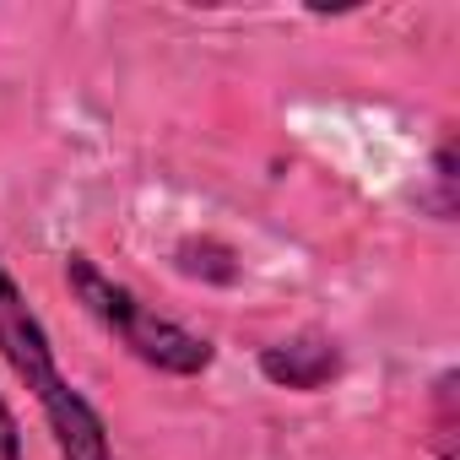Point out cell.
<instances>
[{"instance_id": "5b68a950", "label": "cell", "mask_w": 460, "mask_h": 460, "mask_svg": "<svg viewBox=\"0 0 460 460\" xmlns=\"http://www.w3.org/2000/svg\"><path fill=\"white\" fill-rule=\"evenodd\" d=\"M433 179H438V217H449L455 211V152H449V141L433 157Z\"/></svg>"}, {"instance_id": "277c9868", "label": "cell", "mask_w": 460, "mask_h": 460, "mask_svg": "<svg viewBox=\"0 0 460 460\" xmlns=\"http://www.w3.org/2000/svg\"><path fill=\"white\" fill-rule=\"evenodd\" d=\"M433 438L438 460H455V374H438L433 385Z\"/></svg>"}, {"instance_id": "3957f363", "label": "cell", "mask_w": 460, "mask_h": 460, "mask_svg": "<svg viewBox=\"0 0 460 460\" xmlns=\"http://www.w3.org/2000/svg\"><path fill=\"white\" fill-rule=\"evenodd\" d=\"M261 374L282 390H320L341 374V352L331 336H293L261 352Z\"/></svg>"}, {"instance_id": "6da1fadb", "label": "cell", "mask_w": 460, "mask_h": 460, "mask_svg": "<svg viewBox=\"0 0 460 460\" xmlns=\"http://www.w3.org/2000/svg\"><path fill=\"white\" fill-rule=\"evenodd\" d=\"M0 358L12 363V374L33 390L55 444L66 460H119L114 444H109V422L103 411L55 368V347H49V331L44 320L33 314L28 293L17 288V277L0 261Z\"/></svg>"}, {"instance_id": "8992f818", "label": "cell", "mask_w": 460, "mask_h": 460, "mask_svg": "<svg viewBox=\"0 0 460 460\" xmlns=\"http://www.w3.org/2000/svg\"><path fill=\"white\" fill-rule=\"evenodd\" d=\"M0 460H22V428L6 401H0Z\"/></svg>"}, {"instance_id": "7a4b0ae2", "label": "cell", "mask_w": 460, "mask_h": 460, "mask_svg": "<svg viewBox=\"0 0 460 460\" xmlns=\"http://www.w3.org/2000/svg\"><path fill=\"white\" fill-rule=\"evenodd\" d=\"M66 282H71V293L82 298V309H87L103 331L119 336V347H125L130 358H141V363H152V368H163V374H179V379L211 368V341H206V336L184 331L179 320H163V314H157L152 304H141L125 282L103 277L93 255H71V261H66Z\"/></svg>"}]
</instances>
